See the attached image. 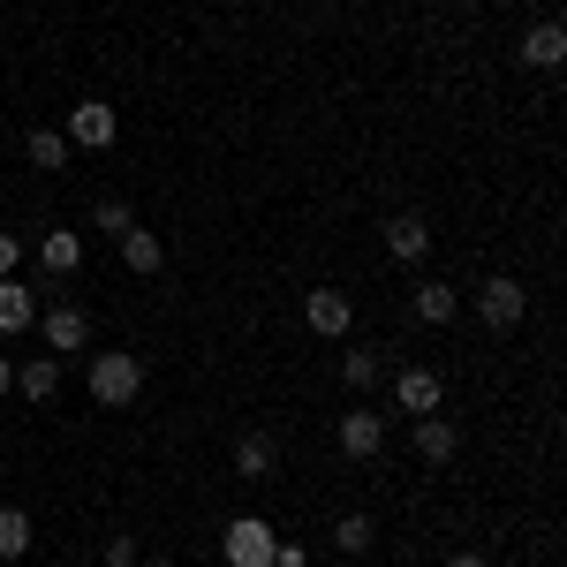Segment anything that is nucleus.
Here are the masks:
<instances>
[{
  "instance_id": "obj_1",
  "label": "nucleus",
  "mask_w": 567,
  "mask_h": 567,
  "mask_svg": "<svg viewBox=\"0 0 567 567\" xmlns=\"http://www.w3.org/2000/svg\"><path fill=\"white\" fill-rule=\"evenodd\" d=\"M136 393H144V363L130 349H99L91 355V401L99 409H130Z\"/></svg>"
},
{
  "instance_id": "obj_2",
  "label": "nucleus",
  "mask_w": 567,
  "mask_h": 567,
  "mask_svg": "<svg viewBox=\"0 0 567 567\" xmlns=\"http://www.w3.org/2000/svg\"><path fill=\"white\" fill-rule=\"evenodd\" d=\"M477 318L492 326V333H515V326L529 318V288H523V280H507V272H492V280L477 288Z\"/></svg>"
},
{
  "instance_id": "obj_3",
  "label": "nucleus",
  "mask_w": 567,
  "mask_h": 567,
  "mask_svg": "<svg viewBox=\"0 0 567 567\" xmlns=\"http://www.w3.org/2000/svg\"><path fill=\"white\" fill-rule=\"evenodd\" d=\"M272 545H280V529L265 523V515L227 523V567H272Z\"/></svg>"
},
{
  "instance_id": "obj_4",
  "label": "nucleus",
  "mask_w": 567,
  "mask_h": 567,
  "mask_svg": "<svg viewBox=\"0 0 567 567\" xmlns=\"http://www.w3.org/2000/svg\"><path fill=\"white\" fill-rule=\"evenodd\" d=\"M303 318H310V333H326V341H349V326H355L349 288H310V296H303Z\"/></svg>"
},
{
  "instance_id": "obj_5",
  "label": "nucleus",
  "mask_w": 567,
  "mask_h": 567,
  "mask_svg": "<svg viewBox=\"0 0 567 567\" xmlns=\"http://www.w3.org/2000/svg\"><path fill=\"white\" fill-rule=\"evenodd\" d=\"M122 136V122H114V106L106 99H84V106H69V144H84V152H106Z\"/></svg>"
},
{
  "instance_id": "obj_6",
  "label": "nucleus",
  "mask_w": 567,
  "mask_h": 567,
  "mask_svg": "<svg viewBox=\"0 0 567 567\" xmlns=\"http://www.w3.org/2000/svg\"><path fill=\"white\" fill-rule=\"evenodd\" d=\"M39 341L53 355H61V349H91V310L84 303H53V310H45V326H39Z\"/></svg>"
},
{
  "instance_id": "obj_7",
  "label": "nucleus",
  "mask_w": 567,
  "mask_h": 567,
  "mask_svg": "<svg viewBox=\"0 0 567 567\" xmlns=\"http://www.w3.org/2000/svg\"><path fill=\"white\" fill-rule=\"evenodd\" d=\"M379 446H386V416L379 409H341V454L349 462H371Z\"/></svg>"
},
{
  "instance_id": "obj_8",
  "label": "nucleus",
  "mask_w": 567,
  "mask_h": 567,
  "mask_svg": "<svg viewBox=\"0 0 567 567\" xmlns=\"http://www.w3.org/2000/svg\"><path fill=\"white\" fill-rule=\"evenodd\" d=\"M39 265L53 272V280H69V272L84 265V235H76V227H45L39 235Z\"/></svg>"
},
{
  "instance_id": "obj_9",
  "label": "nucleus",
  "mask_w": 567,
  "mask_h": 567,
  "mask_svg": "<svg viewBox=\"0 0 567 567\" xmlns=\"http://www.w3.org/2000/svg\"><path fill=\"white\" fill-rule=\"evenodd\" d=\"M439 371H424V363H409V371H401V379H393V401H401V409H409V416H432L439 409Z\"/></svg>"
},
{
  "instance_id": "obj_10",
  "label": "nucleus",
  "mask_w": 567,
  "mask_h": 567,
  "mask_svg": "<svg viewBox=\"0 0 567 567\" xmlns=\"http://www.w3.org/2000/svg\"><path fill=\"white\" fill-rule=\"evenodd\" d=\"M272 454H280V446H272V432H243V439H235V477H243V484H265V477H272Z\"/></svg>"
},
{
  "instance_id": "obj_11",
  "label": "nucleus",
  "mask_w": 567,
  "mask_h": 567,
  "mask_svg": "<svg viewBox=\"0 0 567 567\" xmlns=\"http://www.w3.org/2000/svg\"><path fill=\"white\" fill-rule=\"evenodd\" d=\"M416 454L439 470V462H454V454H462V432H454V424L432 409V416H416Z\"/></svg>"
},
{
  "instance_id": "obj_12",
  "label": "nucleus",
  "mask_w": 567,
  "mask_h": 567,
  "mask_svg": "<svg viewBox=\"0 0 567 567\" xmlns=\"http://www.w3.org/2000/svg\"><path fill=\"white\" fill-rule=\"evenodd\" d=\"M386 250H393L401 265H416L424 250H432V227H424L416 213H393V219H386Z\"/></svg>"
},
{
  "instance_id": "obj_13",
  "label": "nucleus",
  "mask_w": 567,
  "mask_h": 567,
  "mask_svg": "<svg viewBox=\"0 0 567 567\" xmlns=\"http://www.w3.org/2000/svg\"><path fill=\"white\" fill-rule=\"evenodd\" d=\"M31 318H39V296H31V288L8 272V280H0V333H23Z\"/></svg>"
},
{
  "instance_id": "obj_14",
  "label": "nucleus",
  "mask_w": 567,
  "mask_h": 567,
  "mask_svg": "<svg viewBox=\"0 0 567 567\" xmlns=\"http://www.w3.org/2000/svg\"><path fill=\"white\" fill-rule=\"evenodd\" d=\"M523 61H529V69H560V61H567V31H560V23L523 31Z\"/></svg>"
},
{
  "instance_id": "obj_15",
  "label": "nucleus",
  "mask_w": 567,
  "mask_h": 567,
  "mask_svg": "<svg viewBox=\"0 0 567 567\" xmlns=\"http://www.w3.org/2000/svg\"><path fill=\"white\" fill-rule=\"evenodd\" d=\"M16 386L31 393V401H53V393H61V355H31V363L16 371Z\"/></svg>"
},
{
  "instance_id": "obj_16",
  "label": "nucleus",
  "mask_w": 567,
  "mask_h": 567,
  "mask_svg": "<svg viewBox=\"0 0 567 567\" xmlns=\"http://www.w3.org/2000/svg\"><path fill=\"white\" fill-rule=\"evenodd\" d=\"M379 371H386L379 349H341V386H349V393H371V386H379Z\"/></svg>"
},
{
  "instance_id": "obj_17",
  "label": "nucleus",
  "mask_w": 567,
  "mask_h": 567,
  "mask_svg": "<svg viewBox=\"0 0 567 567\" xmlns=\"http://www.w3.org/2000/svg\"><path fill=\"white\" fill-rule=\"evenodd\" d=\"M159 258H167V250H159L152 227H130V235H122V265H130V272H159Z\"/></svg>"
},
{
  "instance_id": "obj_18",
  "label": "nucleus",
  "mask_w": 567,
  "mask_h": 567,
  "mask_svg": "<svg viewBox=\"0 0 567 567\" xmlns=\"http://www.w3.org/2000/svg\"><path fill=\"white\" fill-rule=\"evenodd\" d=\"M31 537H39V529H31L23 507H0V560H23V553H31Z\"/></svg>"
},
{
  "instance_id": "obj_19",
  "label": "nucleus",
  "mask_w": 567,
  "mask_h": 567,
  "mask_svg": "<svg viewBox=\"0 0 567 567\" xmlns=\"http://www.w3.org/2000/svg\"><path fill=\"white\" fill-rule=\"evenodd\" d=\"M454 310H462V296H454L446 280H424V288H416V318H424V326H446Z\"/></svg>"
},
{
  "instance_id": "obj_20",
  "label": "nucleus",
  "mask_w": 567,
  "mask_h": 567,
  "mask_svg": "<svg viewBox=\"0 0 567 567\" xmlns=\"http://www.w3.org/2000/svg\"><path fill=\"white\" fill-rule=\"evenodd\" d=\"M31 167L61 175V167H69V136H61V130H31Z\"/></svg>"
},
{
  "instance_id": "obj_21",
  "label": "nucleus",
  "mask_w": 567,
  "mask_h": 567,
  "mask_svg": "<svg viewBox=\"0 0 567 567\" xmlns=\"http://www.w3.org/2000/svg\"><path fill=\"white\" fill-rule=\"evenodd\" d=\"M371 537H379L371 515H341V523H333V545H341V553H371Z\"/></svg>"
},
{
  "instance_id": "obj_22",
  "label": "nucleus",
  "mask_w": 567,
  "mask_h": 567,
  "mask_svg": "<svg viewBox=\"0 0 567 567\" xmlns=\"http://www.w3.org/2000/svg\"><path fill=\"white\" fill-rule=\"evenodd\" d=\"M91 227H99V235H130V227H136L130 197H99V213H91Z\"/></svg>"
},
{
  "instance_id": "obj_23",
  "label": "nucleus",
  "mask_w": 567,
  "mask_h": 567,
  "mask_svg": "<svg viewBox=\"0 0 567 567\" xmlns=\"http://www.w3.org/2000/svg\"><path fill=\"white\" fill-rule=\"evenodd\" d=\"M106 567H136V537H130V529L106 537Z\"/></svg>"
},
{
  "instance_id": "obj_24",
  "label": "nucleus",
  "mask_w": 567,
  "mask_h": 567,
  "mask_svg": "<svg viewBox=\"0 0 567 567\" xmlns=\"http://www.w3.org/2000/svg\"><path fill=\"white\" fill-rule=\"evenodd\" d=\"M272 567H310V553L296 545V537H280V545H272Z\"/></svg>"
},
{
  "instance_id": "obj_25",
  "label": "nucleus",
  "mask_w": 567,
  "mask_h": 567,
  "mask_svg": "<svg viewBox=\"0 0 567 567\" xmlns=\"http://www.w3.org/2000/svg\"><path fill=\"white\" fill-rule=\"evenodd\" d=\"M16 258H23V235H0V280L16 272Z\"/></svg>"
},
{
  "instance_id": "obj_26",
  "label": "nucleus",
  "mask_w": 567,
  "mask_h": 567,
  "mask_svg": "<svg viewBox=\"0 0 567 567\" xmlns=\"http://www.w3.org/2000/svg\"><path fill=\"white\" fill-rule=\"evenodd\" d=\"M446 567H484V553H446Z\"/></svg>"
},
{
  "instance_id": "obj_27",
  "label": "nucleus",
  "mask_w": 567,
  "mask_h": 567,
  "mask_svg": "<svg viewBox=\"0 0 567 567\" xmlns=\"http://www.w3.org/2000/svg\"><path fill=\"white\" fill-rule=\"evenodd\" d=\"M8 386H16V371H8V363H0V393H8Z\"/></svg>"
},
{
  "instance_id": "obj_28",
  "label": "nucleus",
  "mask_w": 567,
  "mask_h": 567,
  "mask_svg": "<svg viewBox=\"0 0 567 567\" xmlns=\"http://www.w3.org/2000/svg\"><path fill=\"white\" fill-rule=\"evenodd\" d=\"M152 567H182V560H152Z\"/></svg>"
}]
</instances>
